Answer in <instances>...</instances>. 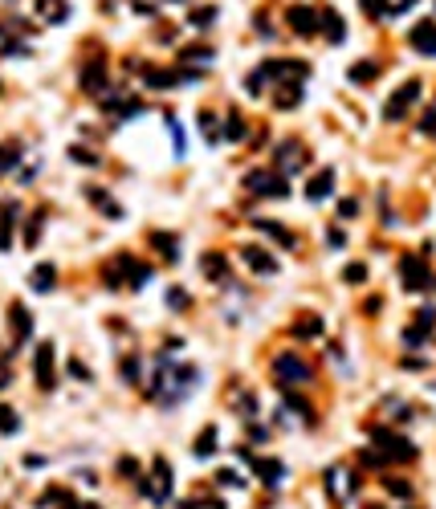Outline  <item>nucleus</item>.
<instances>
[{
	"label": "nucleus",
	"mask_w": 436,
	"mask_h": 509,
	"mask_svg": "<svg viewBox=\"0 0 436 509\" xmlns=\"http://www.w3.org/2000/svg\"><path fill=\"white\" fill-rule=\"evenodd\" d=\"M69 375H74V379H82V383H90V371H86V367H82L78 359H69Z\"/></svg>",
	"instance_id": "nucleus-49"
},
{
	"label": "nucleus",
	"mask_w": 436,
	"mask_h": 509,
	"mask_svg": "<svg viewBox=\"0 0 436 509\" xmlns=\"http://www.w3.org/2000/svg\"><path fill=\"white\" fill-rule=\"evenodd\" d=\"M0 387H9V367L0 362Z\"/></svg>",
	"instance_id": "nucleus-50"
},
{
	"label": "nucleus",
	"mask_w": 436,
	"mask_h": 509,
	"mask_svg": "<svg viewBox=\"0 0 436 509\" xmlns=\"http://www.w3.org/2000/svg\"><path fill=\"white\" fill-rule=\"evenodd\" d=\"M16 428H21V420H16V411L9 408V404H0V432H4V436H13Z\"/></svg>",
	"instance_id": "nucleus-30"
},
{
	"label": "nucleus",
	"mask_w": 436,
	"mask_h": 509,
	"mask_svg": "<svg viewBox=\"0 0 436 509\" xmlns=\"http://www.w3.org/2000/svg\"><path fill=\"white\" fill-rule=\"evenodd\" d=\"M82 90L86 94H106V57H94L82 66Z\"/></svg>",
	"instance_id": "nucleus-11"
},
{
	"label": "nucleus",
	"mask_w": 436,
	"mask_h": 509,
	"mask_svg": "<svg viewBox=\"0 0 436 509\" xmlns=\"http://www.w3.org/2000/svg\"><path fill=\"white\" fill-rule=\"evenodd\" d=\"M16 159H21V151H16V147H0V171L16 167Z\"/></svg>",
	"instance_id": "nucleus-42"
},
{
	"label": "nucleus",
	"mask_w": 436,
	"mask_h": 509,
	"mask_svg": "<svg viewBox=\"0 0 436 509\" xmlns=\"http://www.w3.org/2000/svg\"><path fill=\"white\" fill-rule=\"evenodd\" d=\"M412 45L424 53V57H436V21H420L412 29Z\"/></svg>",
	"instance_id": "nucleus-14"
},
{
	"label": "nucleus",
	"mask_w": 436,
	"mask_h": 509,
	"mask_svg": "<svg viewBox=\"0 0 436 509\" xmlns=\"http://www.w3.org/2000/svg\"><path fill=\"white\" fill-rule=\"evenodd\" d=\"M118 473L130 476V481H143V476H139V460H135V457H123V460H118Z\"/></svg>",
	"instance_id": "nucleus-39"
},
{
	"label": "nucleus",
	"mask_w": 436,
	"mask_h": 509,
	"mask_svg": "<svg viewBox=\"0 0 436 509\" xmlns=\"http://www.w3.org/2000/svg\"><path fill=\"white\" fill-rule=\"evenodd\" d=\"M241 257H245V265H249L253 273H277V261H274V257H269L261 245H245Z\"/></svg>",
	"instance_id": "nucleus-13"
},
{
	"label": "nucleus",
	"mask_w": 436,
	"mask_h": 509,
	"mask_svg": "<svg viewBox=\"0 0 436 509\" xmlns=\"http://www.w3.org/2000/svg\"><path fill=\"white\" fill-rule=\"evenodd\" d=\"M118 371H123L127 383H139V359H135V355H127V359L118 362Z\"/></svg>",
	"instance_id": "nucleus-33"
},
{
	"label": "nucleus",
	"mask_w": 436,
	"mask_h": 509,
	"mask_svg": "<svg viewBox=\"0 0 436 509\" xmlns=\"http://www.w3.org/2000/svg\"><path fill=\"white\" fill-rule=\"evenodd\" d=\"M216 481H220V485H233V489L241 485V476L233 473V469H220V473H216Z\"/></svg>",
	"instance_id": "nucleus-48"
},
{
	"label": "nucleus",
	"mask_w": 436,
	"mask_h": 509,
	"mask_svg": "<svg viewBox=\"0 0 436 509\" xmlns=\"http://www.w3.org/2000/svg\"><path fill=\"white\" fill-rule=\"evenodd\" d=\"M342 281H351V285H363V281H367V265H347Z\"/></svg>",
	"instance_id": "nucleus-37"
},
{
	"label": "nucleus",
	"mask_w": 436,
	"mask_h": 509,
	"mask_svg": "<svg viewBox=\"0 0 436 509\" xmlns=\"http://www.w3.org/2000/svg\"><path fill=\"white\" fill-rule=\"evenodd\" d=\"M330 188H335V171H318V176H314V180L306 183V196L314 200V204H318V200L330 196Z\"/></svg>",
	"instance_id": "nucleus-18"
},
{
	"label": "nucleus",
	"mask_w": 436,
	"mask_h": 509,
	"mask_svg": "<svg viewBox=\"0 0 436 509\" xmlns=\"http://www.w3.org/2000/svg\"><path fill=\"white\" fill-rule=\"evenodd\" d=\"M151 245L163 253V261H179V248H176L179 241L172 236V232H151Z\"/></svg>",
	"instance_id": "nucleus-22"
},
{
	"label": "nucleus",
	"mask_w": 436,
	"mask_h": 509,
	"mask_svg": "<svg viewBox=\"0 0 436 509\" xmlns=\"http://www.w3.org/2000/svg\"><path fill=\"white\" fill-rule=\"evenodd\" d=\"M294 334H298V338H314V334H323V318L310 314V318H302V322H294Z\"/></svg>",
	"instance_id": "nucleus-29"
},
{
	"label": "nucleus",
	"mask_w": 436,
	"mask_h": 509,
	"mask_svg": "<svg viewBox=\"0 0 436 509\" xmlns=\"http://www.w3.org/2000/svg\"><path fill=\"white\" fill-rule=\"evenodd\" d=\"M9 322H13V343H29V334H33V318L25 314V306L21 302H13V310H9Z\"/></svg>",
	"instance_id": "nucleus-15"
},
{
	"label": "nucleus",
	"mask_w": 436,
	"mask_h": 509,
	"mask_svg": "<svg viewBox=\"0 0 436 509\" xmlns=\"http://www.w3.org/2000/svg\"><path fill=\"white\" fill-rule=\"evenodd\" d=\"M339 216H342V220H355V216H359V204H355V200H342V204H339Z\"/></svg>",
	"instance_id": "nucleus-47"
},
{
	"label": "nucleus",
	"mask_w": 436,
	"mask_h": 509,
	"mask_svg": "<svg viewBox=\"0 0 436 509\" xmlns=\"http://www.w3.org/2000/svg\"><path fill=\"white\" fill-rule=\"evenodd\" d=\"M281 86H286V90H277V106H281V110H286V106H298V102H302V86H298V82H281Z\"/></svg>",
	"instance_id": "nucleus-28"
},
{
	"label": "nucleus",
	"mask_w": 436,
	"mask_h": 509,
	"mask_svg": "<svg viewBox=\"0 0 436 509\" xmlns=\"http://www.w3.org/2000/svg\"><path fill=\"white\" fill-rule=\"evenodd\" d=\"M225 139H245V122H241V115H228V122H225Z\"/></svg>",
	"instance_id": "nucleus-36"
},
{
	"label": "nucleus",
	"mask_w": 436,
	"mask_h": 509,
	"mask_svg": "<svg viewBox=\"0 0 436 509\" xmlns=\"http://www.w3.org/2000/svg\"><path fill=\"white\" fill-rule=\"evenodd\" d=\"M13 224H16V204H4V212H0V253L13 245Z\"/></svg>",
	"instance_id": "nucleus-23"
},
{
	"label": "nucleus",
	"mask_w": 436,
	"mask_h": 509,
	"mask_svg": "<svg viewBox=\"0 0 436 509\" xmlns=\"http://www.w3.org/2000/svg\"><path fill=\"white\" fill-rule=\"evenodd\" d=\"M245 188L249 192H257V196H290V183H286V176H274V171H249L245 176Z\"/></svg>",
	"instance_id": "nucleus-7"
},
{
	"label": "nucleus",
	"mask_w": 436,
	"mask_h": 509,
	"mask_svg": "<svg viewBox=\"0 0 436 509\" xmlns=\"http://www.w3.org/2000/svg\"><path fill=\"white\" fill-rule=\"evenodd\" d=\"M212 17H216V8H212V4H204V8H196V13H192V29H208V25H212Z\"/></svg>",
	"instance_id": "nucleus-32"
},
{
	"label": "nucleus",
	"mask_w": 436,
	"mask_h": 509,
	"mask_svg": "<svg viewBox=\"0 0 436 509\" xmlns=\"http://www.w3.org/2000/svg\"><path fill=\"white\" fill-rule=\"evenodd\" d=\"M318 17H323V33L330 37V41H335V45H339L342 37H347V29H342V17H339V13H335V8H323V13H318Z\"/></svg>",
	"instance_id": "nucleus-20"
},
{
	"label": "nucleus",
	"mask_w": 436,
	"mask_h": 509,
	"mask_svg": "<svg viewBox=\"0 0 436 509\" xmlns=\"http://www.w3.org/2000/svg\"><path fill=\"white\" fill-rule=\"evenodd\" d=\"M416 0H388V17H400V13H408Z\"/></svg>",
	"instance_id": "nucleus-45"
},
{
	"label": "nucleus",
	"mask_w": 436,
	"mask_h": 509,
	"mask_svg": "<svg viewBox=\"0 0 436 509\" xmlns=\"http://www.w3.org/2000/svg\"><path fill=\"white\" fill-rule=\"evenodd\" d=\"M86 200H90V204H98V208L111 216V220H118V216H123V208H118V204H114L106 192H102V188H86Z\"/></svg>",
	"instance_id": "nucleus-21"
},
{
	"label": "nucleus",
	"mask_w": 436,
	"mask_h": 509,
	"mask_svg": "<svg viewBox=\"0 0 436 509\" xmlns=\"http://www.w3.org/2000/svg\"><path fill=\"white\" fill-rule=\"evenodd\" d=\"M200 269H204L208 281H228V261L220 253H204V257H200Z\"/></svg>",
	"instance_id": "nucleus-17"
},
{
	"label": "nucleus",
	"mask_w": 436,
	"mask_h": 509,
	"mask_svg": "<svg viewBox=\"0 0 436 509\" xmlns=\"http://www.w3.org/2000/svg\"><path fill=\"white\" fill-rule=\"evenodd\" d=\"M400 278H404V290H412V294H428L436 285V278H432V269L420 261V257H400Z\"/></svg>",
	"instance_id": "nucleus-5"
},
{
	"label": "nucleus",
	"mask_w": 436,
	"mask_h": 509,
	"mask_svg": "<svg viewBox=\"0 0 436 509\" xmlns=\"http://www.w3.org/2000/svg\"><path fill=\"white\" fill-rule=\"evenodd\" d=\"M69 155H74L78 164H98V155L94 151H86V147H69Z\"/></svg>",
	"instance_id": "nucleus-46"
},
{
	"label": "nucleus",
	"mask_w": 436,
	"mask_h": 509,
	"mask_svg": "<svg viewBox=\"0 0 436 509\" xmlns=\"http://www.w3.org/2000/svg\"><path fill=\"white\" fill-rule=\"evenodd\" d=\"M420 131H424V135H432V139H436V98L428 102V110L420 115Z\"/></svg>",
	"instance_id": "nucleus-34"
},
{
	"label": "nucleus",
	"mask_w": 436,
	"mask_h": 509,
	"mask_svg": "<svg viewBox=\"0 0 436 509\" xmlns=\"http://www.w3.org/2000/svg\"><path fill=\"white\" fill-rule=\"evenodd\" d=\"M416 102H420V82H404V86H400V90L388 98V106H384V118H388V122H400V118H404L408 110L416 106Z\"/></svg>",
	"instance_id": "nucleus-6"
},
{
	"label": "nucleus",
	"mask_w": 436,
	"mask_h": 509,
	"mask_svg": "<svg viewBox=\"0 0 436 509\" xmlns=\"http://www.w3.org/2000/svg\"><path fill=\"white\" fill-rule=\"evenodd\" d=\"M184 62H212V50L208 45H192V50H184Z\"/></svg>",
	"instance_id": "nucleus-41"
},
{
	"label": "nucleus",
	"mask_w": 436,
	"mask_h": 509,
	"mask_svg": "<svg viewBox=\"0 0 436 509\" xmlns=\"http://www.w3.org/2000/svg\"><path fill=\"white\" fill-rule=\"evenodd\" d=\"M257 229L265 232V236H274L281 248H294V232L290 229H281V224H274V220H257Z\"/></svg>",
	"instance_id": "nucleus-25"
},
{
	"label": "nucleus",
	"mask_w": 436,
	"mask_h": 509,
	"mask_svg": "<svg viewBox=\"0 0 436 509\" xmlns=\"http://www.w3.org/2000/svg\"><path fill=\"white\" fill-rule=\"evenodd\" d=\"M274 159H277V167H281V176H294V171H302V167L310 164V155L302 143H281Z\"/></svg>",
	"instance_id": "nucleus-9"
},
{
	"label": "nucleus",
	"mask_w": 436,
	"mask_h": 509,
	"mask_svg": "<svg viewBox=\"0 0 436 509\" xmlns=\"http://www.w3.org/2000/svg\"><path fill=\"white\" fill-rule=\"evenodd\" d=\"M367 509H384V505H367Z\"/></svg>",
	"instance_id": "nucleus-51"
},
{
	"label": "nucleus",
	"mask_w": 436,
	"mask_h": 509,
	"mask_svg": "<svg viewBox=\"0 0 436 509\" xmlns=\"http://www.w3.org/2000/svg\"><path fill=\"white\" fill-rule=\"evenodd\" d=\"M53 278H57V269H53V265H37V269H33V290H37V294H49V290H53Z\"/></svg>",
	"instance_id": "nucleus-24"
},
{
	"label": "nucleus",
	"mask_w": 436,
	"mask_h": 509,
	"mask_svg": "<svg viewBox=\"0 0 436 509\" xmlns=\"http://www.w3.org/2000/svg\"><path fill=\"white\" fill-rule=\"evenodd\" d=\"M286 408H290V411H298L302 420H314V411H310V404H306V399H298V395H286Z\"/></svg>",
	"instance_id": "nucleus-35"
},
{
	"label": "nucleus",
	"mask_w": 436,
	"mask_h": 509,
	"mask_svg": "<svg viewBox=\"0 0 436 509\" xmlns=\"http://www.w3.org/2000/svg\"><path fill=\"white\" fill-rule=\"evenodd\" d=\"M371 448H375V457L384 460H416V444L408 440V436H400V432H388V428H375L371 432Z\"/></svg>",
	"instance_id": "nucleus-2"
},
{
	"label": "nucleus",
	"mask_w": 436,
	"mask_h": 509,
	"mask_svg": "<svg viewBox=\"0 0 436 509\" xmlns=\"http://www.w3.org/2000/svg\"><path fill=\"white\" fill-rule=\"evenodd\" d=\"M167 306H172V310H184V306H188V294H184V290H167Z\"/></svg>",
	"instance_id": "nucleus-43"
},
{
	"label": "nucleus",
	"mask_w": 436,
	"mask_h": 509,
	"mask_svg": "<svg viewBox=\"0 0 436 509\" xmlns=\"http://www.w3.org/2000/svg\"><path fill=\"white\" fill-rule=\"evenodd\" d=\"M41 224H45V212H33V220L25 224V245H37V236H41Z\"/></svg>",
	"instance_id": "nucleus-31"
},
{
	"label": "nucleus",
	"mask_w": 436,
	"mask_h": 509,
	"mask_svg": "<svg viewBox=\"0 0 436 509\" xmlns=\"http://www.w3.org/2000/svg\"><path fill=\"white\" fill-rule=\"evenodd\" d=\"M355 489H359V476L342 473V469H330V473H326V493H330L335 501H347Z\"/></svg>",
	"instance_id": "nucleus-12"
},
{
	"label": "nucleus",
	"mask_w": 436,
	"mask_h": 509,
	"mask_svg": "<svg viewBox=\"0 0 436 509\" xmlns=\"http://www.w3.org/2000/svg\"><path fill=\"white\" fill-rule=\"evenodd\" d=\"M375 78H379V66H375V62H355V66H351V82L355 86L375 82Z\"/></svg>",
	"instance_id": "nucleus-27"
},
{
	"label": "nucleus",
	"mask_w": 436,
	"mask_h": 509,
	"mask_svg": "<svg viewBox=\"0 0 436 509\" xmlns=\"http://www.w3.org/2000/svg\"><path fill=\"white\" fill-rule=\"evenodd\" d=\"M286 17H290V29H294V33H302V37H314L318 29H323V25H318L323 17H318V13H314L310 4H294Z\"/></svg>",
	"instance_id": "nucleus-10"
},
{
	"label": "nucleus",
	"mask_w": 436,
	"mask_h": 509,
	"mask_svg": "<svg viewBox=\"0 0 436 509\" xmlns=\"http://www.w3.org/2000/svg\"><path fill=\"white\" fill-rule=\"evenodd\" d=\"M33 8H37V17L49 21V25H62L69 17V8H65V0H33Z\"/></svg>",
	"instance_id": "nucleus-16"
},
{
	"label": "nucleus",
	"mask_w": 436,
	"mask_h": 509,
	"mask_svg": "<svg viewBox=\"0 0 436 509\" xmlns=\"http://www.w3.org/2000/svg\"><path fill=\"white\" fill-rule=\"evenodd\" d=\"M359 4H363V8H367V17H388V0H359Z\"/></svg>",
	"instance_id": "nucleus-38"
},
{
	"label": "nucleus",
	"mask_w": 436,
	"mask_h": 509,
	"mask_svg": "<svg viewBox=\"0 0 436 509\" xmlns=\"http://www.w3.org/2000/svg\"><path fill=\"white\" fill-rule=\"evenodd\" d=\"M139 489L155 501V505H167V497H172V464L163 457H155V464H151V476H143L139 481Z\"/></svg>",
	"instance_id": "nucleus-4"
},
{
	"label": "nucleus",
	"mask_w": 436,
	"mask_h": 509,
	"mask_svg": "<svg viewBox=\"0 0 436 509\" xmlns=\"http://www.w3.org/2000/svg\"><path fill=\"white\" fill-rule=\"evenodd\" d=\"M274 379L281 383V387H306L310 379H314V371H310V362L302 359V355L286 350V355L274 359Z\"/></svg>",
	"instance_id": "nucleus-3"
},
{
	"label": "nucleus",
	"mask_w": 436,
	"mask_h": 509,
	"mask_svg": "<svg viewBox=\"0 0 436 509\" xmlns=\"http://www.w3.org/2000/svg\"><path fill=\"white\" fill-rule=\"evenodd\" d=\"M33 375H37L41 391H49L57 383V375H53V343H37V350H33Z\"/></svg>",
	"instance_id": "nucleus-8"
},
{
	"label": "nucleus",
	"mask_w": 436,
	"mask_h": 509,
	"mask_svg": "<svg viewBox=\"0 0 436 509\" xmlns=\"http://www.w3.org/2000/svg\"><path fill=\"white\" fill-rule=\"evenodd\" d=\"M253 473H257L265 485H277L286 469H281V460H261V457H253Z\"/></svg>",
	"instance_id": "nucleus-19"
},
{
	"label": "nucleus",
	"mask_w": 436,
	"mask_h": 509,
	"mask_svg": "<svg viewBox=\"0 0 436 509\" xmlns=\"http://www.w3.org/2000/svg\"><path fill=\"white\" fill-rule=\"evenodd\" d=\"M384 485H388L396 497H412V485H408V481H388V476H384Z\"/></svg>",
	"instance_id": "nucleus-44"
},
{
	"label": "nucleus",
	"mask_w": 436,
	"mask_h": 509,
	"mask_svg": "<svg viewBox=\"0 0 436 509\" xmlns=\"http://www.w3.org/2000/svg\"><path fill=\"white\" fill-rule=\"evenodd\" d=\"M102 281H106L111 290H118V285H135V290H139V285L151 281V269H147L143 261H135V257L123 253V257H114V261L102 269Z\"/></svg>",
	"instance_id": "nucleus-1"
},
{
	"label": "nucleus",
	"mask_w": 436,
	"mask_h": 509,
	"mask_svg": "<svg viewBox=\"0 0 436 509\" xmlns=\"http://www.w3.org/2000/svg\"><path fill=\"white\" fill-rule=\"evenodd\" d=\"M192 452H196L200 460H208L212 452H216V428H204V432L196 436V448H192Z\"/></svg>",
	"instance_id": "nucleus-26"
},
{
	"label": "nucleus",
	"mask_w": 436,
	"mask_h": 509,
	"mask_svg": "<svg viewBox=\"0 0 436 509\" xmlns=\"http://www.w3.org/2000/svg\"><path fill=\"white\" fill-rule=\"evenodd\" d=\"M200 131L208 135V143H220V135H216V118H212L208 110H204V115H200Z\"/></svg>",
	"instance_id": "nucleus-40"
}]
</instances>
